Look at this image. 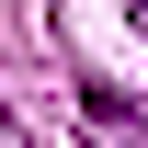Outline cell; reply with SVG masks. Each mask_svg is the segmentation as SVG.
Wrapping results in <instances>:
<instances>
[{"instance_id": "cell-1", "label": "cell", "mask_w": 148, "mask_h": 148, "mask_svg": "<svg viewBox=\"0 0 148 148\" xmlns=\"http://www.w3.org/2000/svg\"><path fill=\"white\" fill-rule=\"evenodd\" d=\"M80 114H91L103 148H148V103H125V91H80Z\"/></svg>"}, {"instance_id": "cell-2", "label": "cell", "mask_w": 148, "mask_h": 148, "mask_svg": "<svg viewBox=\"0 0 148 148\" xmlns=\"http://www.w3.org/2000/svg\"><path fill=\"white\" fill-rule=\"evenodd\" d=\"M0 148H34V137H23V125H12V103H0Z\"/></svg>"}, {"instance_id": "cell-3", "label": "cell", "mask_w": 148, "mask_h": 148, "mask_svg": "<svg viewBox=\"0 0 148 148\" xmlns=\"http://www.w3.org/2000/svg\"><path fill=\"white\" fill-rule=\"evenodd\" d=\"M125 23H137V46H148V0H125Z\"/></svg>"}]
</instances>
